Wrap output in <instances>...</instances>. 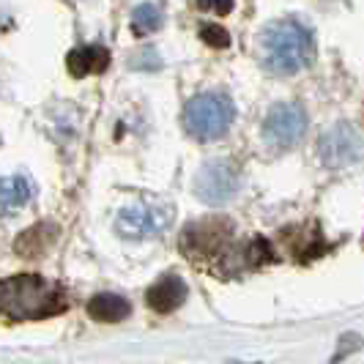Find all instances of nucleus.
I'll return each instance as SVG.
<instances>
[{"label": "nucleus", "instance_id": "12", "mask_svg": "<svg viewBox=\"0 0 364 364\" xmlns=\"http://www.w3.org/2000/svg\"><path fill=\"white\" fill-rule=\"evenodd\" d=\"M55 236H58V225L38 222L31 230L19 233L14 241V252L22 257H41L55 244Z\"/></svg>", "mask_w": 364, "mask_h": 364}, {"label": "nucleus", "instance_id": "9", "mask_svg": "<svg viewBox=\"0 0 364 364\" xmlns=\"http://www.w3.org/2000/svg\"><path fill=\"white\" fill-rule=\"evenodd\" d=\"M186 296H189L186 282L176 274H167L146 291V304L154 312H159V315H170L186 301Z\"/></svg>", "mask_w": 364, "mask_h": 364}, {"label": "nucleus", "instance_id": "1", "mask_svg": "<svg viewBox=\"0 0 364 364\" xmlns=\"http://www.w3.org/2000/svg\"><path fill=\"white\" fill-rule=\"evenodd\" d=\"M66 291L38 274H17L0 279V321H44L66 312Z\"/></svg>", "mask_w": 364, "mask_h": 364}, {"label": "nucleus", "instance_id": "5", "mask_svg": "<svg viewBox=\"0 0 364 364\" xmlns=\"http://www.w3.org/2000/svg\"><path fill=\"white\" fill-rule=\"evenodd\" d=\"M315 151H318V159H321L323 167L340 170V167L359 162V156L364 151V137L353 124L343 121V124H334L331 129H326L318 137Z\"/></svg>", "mask_w": 364, "mask_h": 364}, {"label": "nucleus", "instance_id": "15", "mask_svg": "<svg viewBox=\"0 0 364 364\" xmlns=\"http://www.w3.org/2000/svg\"><path fill=\"white\" fill-rule=\"evenodd\" d=\"M200 38L208 44V47H214V50H225V47H230V33L217 25V22H205L200 28Z\"/></svg>", "mask_w": 364, "mask_h": 364}, {"label": "nucleus", "instance_id": "4", "mask_svg": "<svg viewBox=\"0 0 364 364\" xmlns=\"http://www.w3.org/2000/svg\"><path fill=\"white\" fill-rule=\"evenodd\" d=\"M181 250L198 263L228 257L233 250V222L225 217H208L186 225Z\"/></svg>", "mask_w": 364, "mask_h": 364}, {"label": "nucleus", "instance_id": "6", "mask_svg": "<svg viewBox=\"0 0 364 364\" xmlns=\"http://www.w3.org/2000/svg\"><path fill=\"white\" fill-rule=\"evenodd\" d=\"M241 189V170L228 159H211L195 176V195L208 205H225Z\"/></svg>", "mask_w": 364, "mask_h": 364}, {"label": "nucleus", "instance_id": "10", "mask_svg": "<svg viewBox=\"0 0 364 364\" xmlns=\"http://www.w3.org/2000/svg\"><path fill=\"white\" fill-rule=\"evenodd\" d=\"M109 50L102 47V44H88V47H77L66 55V66H69V74L82 80L88 74H102L107 72L109 66Z\"/></svg>", "mask_w": 364, "mask_h": 364}, {"label": "nucleus", "instance_id": "7", "mask_svg": "<svg viewBox=\"0 0 364 364\" xmlns=\"http://www.w3.org/2000/svg\"><path fill=\"white\" fill-rule=\"evenodd\" d=\"M307 134V112L301 105H277L263 118V140L277 151L293 148Z\"/></svg>", "mask_w": 364, "mask_h": 364}, {"label": "nucleus", "instance_id": "11", "mask_svg": "<svg viewBox=\"0 0 364 364\" xmlns=\"http://www.w3.org/2000/svg\"><path fill=\"white\" fill-rule=\"evenodd\" d=\"M85 312L99 323H121L132 315V304L118 293H96L85 304Z\"/></svg>", "mask_w": 364, "mask_h": 364}, {"label": "nucleus", "instance_id": "13", "mask_svg": "<svg viewBox=\"0 0 364 364\" xmlns=\"http://www.w3.org/2000/svg\"><path fill=\"white\" fill-rule=\"evenodd\" d=\"M33 195H36V183L31 181L28 176H9V178H0V208H3V211L22 208Z\"/></svg>", "mask_w": 364, "mask_h": 364}, {"label": "nucleus", "instance_id": "3", "mask_svg": "<svg viewBox=\"0 0 364 364\" xmlns=\"http://www.w3.org/2000/svg\"><path fill=\"white\" fill-rule=\"evenodd\" d=\"M233 121H236V105L222 91L198 93L183 107V129L189 137H195L200 143L219 140L233 127Z\"/></svg>", "mask_w": 364, "mask_h": 364}, {"label": "nucleus", "instance_id": "8", "mask_svg": "<svg viewBox=\"0 0 364 364\" xmlns=\"http://www.w3.org/2000/svg\"><path fill=\"white\" fill-rule=\"evenodd\" d=\"M173 222V208L170 205H129L115 219V233L127 241H140V238L156 236L170 228Z\"/></svg>", "mask_w": 364, "mask_h": 364}, {"label": "nucleus", "instance_id": "14", "mask_svg": "<svg viewBox=\"0 0 364 364\" xmlns=\"http://www.w3.org/2000/svg\"><path fill=\"white\" fill-rule=\"evenodd\" d=\"M164 25L162 3H140L132 14V33L134 36H151Z\"/></svg>", "mask_w": 364, "mask_h": 364}, {"label": "nucleus", "instance_id": "2", "mask_svg": "<svg viewBox=\"0 0 364 364\" xmlns=\"http://www.w3.org/2000/svg\"><path fill=\"white\" fill-rule=\"evenodd\" d=\"M260 63L263 69L288 77L307 69L315 58V36L296 19H277L260 33Z\"/></svg>", "mask_w": 364, "mask_h": 364}, {"label": "nucleus", "instance_id": "17", "mask_svg": "<svg viewBox=\"0 0 364 364\" xmlns=\"http://www.w3.org/2000/svg\"><path fill=\"white\" fill-rule=\"evenodd\" d=\"M200 9L217 11V14H228V11H233V3H200Z\"/></svg>", "mask_w": 364, "mask_h": 364}, {"label": "nucleus", "instance_id": "16", "mask_svg": "<svg viewBox=\"0 0 364 364\" xmlns=\"http://www.w3.org/2000/svg\"><path fill=\"white\" fill-rule=\"evenodd\" d=\"M356 348H362V337H359V334H353V331H348V334H343V340H340V346H337V353L331 356V362L346 359L348 353H353Z\"/></svg>", "mask_w": 364, "mask_h": 364}]
</instances>
